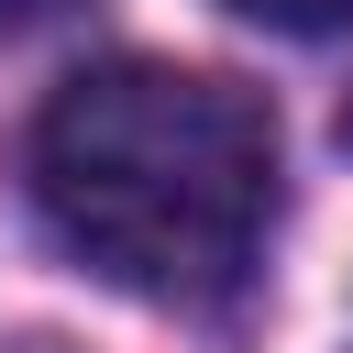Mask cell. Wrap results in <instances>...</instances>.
Listing matches in <instances>:
<instances>
[{
    "instance_id": "1",
    "label": "cell",
    "mask_w": 353,
    "mask_h": 353,
    "mask_svg": "<svg viewBox=\"0 0 353 353\" xmlns=\"http://www.w3.org/2000/svg\"><path fill=\"white\" fill-rule=\"evenodd\" d=\"M33 210L44 232L165 309H210L254 276L276 221V110L176 55H110L66 77L33 121Z\"/></svg>"
},
{
    "instance_id": "2",
    "label": "cell",
    "mask_w": 353,
    "mask_h": 353,
    "mask_svg": "<svg viewBox=\"0 0 353 353\" xmlns=\"http://www.w3.org/2000/svg\"><path fill=\"white\" fill-rule=\"evenodd\" d=\"M232 22H265V33H342L353 0H221Z\"/></svg>"
},
{
    "instance_id": "3",
    "label": "cell",
    "mask_w": 353,
    "mask_h": 353,
    "mask_svg": "<svg viewBox=\"0 0 353 353\" xmlns=\"http://www.w3.org/2000/svg\"><path fill=\"white\" fill-rule=\"evenodd\" d=\"M44 11H55V0H0V44H11L22 22H44Z\"/></svg>"
}]
</instances>
